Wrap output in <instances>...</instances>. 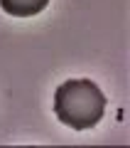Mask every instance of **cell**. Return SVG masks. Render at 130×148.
<instances>
[{
	"instance_id": "cell-1",
	"label": "cell",
	"mask_w": 130,
	"mask_h": 148,
	"mask_svg": "<svg viewBox=\"0 0 130 148\" xmlns=\"http://www.w3.org/2000/svg\"><path fill=\"white\" fill-rule=\"evenodd\" d=\"M54 114L74 131L93 128L106 114V96L91 79H69L54 91Z\"/></svg>"
},
{
	"instance_id": "cell-2",
	"label": "cell",
	"mask_w": 130,
	"mask_h": 148,
	"mask_svg": "<svg viewBox=\"0 0 130 148\" xmlns=\"http://www.w3.org/2000/svg\"><path fill=\"white\" fill-rule=\"evenodd\" d=\"M49 5V0H0V8L12 17H32Z\"/></svg>"
}]
</instances>
